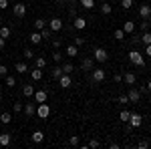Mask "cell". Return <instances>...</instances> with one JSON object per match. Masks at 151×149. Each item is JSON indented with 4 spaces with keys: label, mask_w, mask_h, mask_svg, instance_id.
<instances>
[{
    "label": "cell",
    "mask_w": 151,
    "mask_h": 149,
    "mask_svg": "<svg viewBox=\"0 0 151 149\" xmlns=\"http://www.w3.org/2000/svg\"><path fill=\"white\" fill-rule=\"evenodd\" d=\"M129 60H131L133 65H137V67H143V65H145V58H143V55H141L139 50H131V53H129Z\"/></svg>",
    "instance_id": "obj_1"
},
{
    "label": "cell",
    "mask_w": 151,
    "mask_h": 149,
    "mask_svg": "<svg viewBox=\"0 0 151 149\" xmlns=\"http://www.w3.org/2000/svg\"><path fill=\"white\" fill-rule=\"evenodd\" d=\"M36 115H38L40 119H47L48 115H50V107H48V103H38V107H36Z\"/></svg>",
    "instance_id": "obj_2"
},
{
    "label": "cell",
    "mask_w": 151,
    "mask_h": 149,
    "mask_svg": "<svg viewBox=\"0 0 151 149\" xmlns=\"http://www.w3.org/2000/svg\"><path fill=\"white\" fill-rule=\"evenodd\" d=\"M129 125L133 127V129H137V127L143 125V117H141L139 113H131V117H129V121H127Z\"/></svg>",
    "instance_id": "obj_3"
},
{
    "label": "cell",
    "mask_w": 151,
    "mask_h": 149,
    "mask_svg": "<svg viewBox=\"0 0 151 149\" xmlns=\"http://www.w3.org/2000/svg\"><path fill=\"white\" fill-rule=\"evenodd\" d=\"M93 58L97 60V63H105V60L109 58V55H107V50H105V48H101V46H99V48H95Z\"/></svg>",
    "instance_id": "obj_4"
},
{
    "label": "cell",
    "mask_w": 151,
    "mask_h": 149,
    "mask_svg": "<svg viewBox=\"0 0 151 149\" xmlns=\"http://www.w3.org/2000/svg\"><path fill=\"white\" fill-rule=\"evenodd\" d=\"M12 12H14V16H18V18H22L24 14H26V4H22V2H18V4H14V6H12Z\"/></svg>",
    "instance_id": "obj_5"
},
{
    "label": "cell",
    "mask_w": 151,
    "mask_h": 149,
    "mask_svg": "<svg viewBox=\"0 0 151 149\" xmlns=\"http://www.w3.org/2000/svg\"><path fill=\"white\" fill-rule=\"evenodd\" d=\"M48 28H50L52 32L63 30V20H60V18H50V20H48Z\"/></svg>",
    "instance_id": "obj_6"
},
{
    "label": "cell",
    "mask_w": 151,
    "mask_h": 149,
    "mask_svg": "<svg viewBox=\"0 0 151 149\" xmlns=\"http://www.w3.org/2000/svg\"><path fill=\"white\" fill-rule=\"evenodd\" d=\"M58 83H60V87H63V89H69L70 85H73V79L69 77V73H63V75L58 77Z\"/></svg>",
    "instance_id": "obj_7"
},
{
    "label": "cell",
    "mask_w": 151,
    "mask_h": 149,
    "mask_svg": "<svg viewBox=\"0 0 151 149\" xmlns=\"http://www.w3.org/2000/svg\"><path fill=\"white\" fill-rule=\"evenodd\" d=\"M32 99H35V103H47V101H48V95H47V91H35Z\"/></svg>",
    "instance_id": "obj_8"
},
{
    "label": "cell",
    "mask_w": 151,
    "mask_h": 149,
    "mask_svg": "<svg viewBox=\"0 0 151 149\" xmlns=\"http://www.w3.org/2000/svg\"><path fill=\"white\" fill-rule=\"evenodd\" d=\"M127 99L131 101V103H139V99H141V93L137 91V89H129V93H127Z\"/></svg>",
    "instance_id": "obj_9"
},
{
    "label": "cell",
    "mask_w": 151,
    "mask_h": 149,
    "mask_svg": "<svg viewBox=\"0 0 151 149\" xmlns=\"http://www.w3.org/2000/svg\"><path fill=\"white\" fill-rule=\"evenodd\" d=\"M105 77H107V75H105L103 69H93V81L95 83H103Z\"/></svg>",
    "instance_id": "obj_10"
},
{
    "label": "cell",
    "mask_w": 151,
    "mask_h": 149,
    "mask_svg": "<svg viewBox=\"0 0 151 149\" xmlns=\"http://www.w3.org/2000/svg\"><path fill=\"white\" fill-rule=\"evenodd\" d=\"M139 14H141L143 20H147V18L151 16V6H149V4H143V6L139 8Z\"/></svg>",
    "instance_id": "obj_11"
},
{
    "label": "cell",
    "mask_w": 151,
    "mask_h": 149,
    "mask_svg": "<svg viewBox=\"0 0 151 149\" xmlns=\"http://www.w3.org/2000/svg\"><path fill=\"white\" fill-rule=\"evenodd\" d=\"M73 26H75L77 30H83V28L87 26V20H85L83 16H75V22H73Z\"/></svg>",
    "instance_id": "obj_12"
},
{
    "label": "cell",
    "mask_w": 151,
    "mask_h": 149,
    "mask_svg": "<svg viewBox=\"0 0 151 149\" xmlns=\"http://www.w3.org/2000/svg\"><path fill=\"white\" fill-rule=\"evenodd\" d=\"M10 141H12L10 133H0V147H8Z\"/></svg>",
    "instance_id": "obj_13"
},
{
    "label": "cell",
    "mask_w": 151,
    "mask_h": 149,
    "mask_svg": "<svg viewBox=\"0 0 151 149\" xmlns=\"http://www.w3.org/2000/svg\"><path fill=\"white\" fill-rule=\"evenodd\" d=\"M65 53H67V57H79V46L77 45H69L65 48Z\"/></svg>",
    "instance_id": "obj_14"
},
{
    "label": "cell",
    "mask_w": 151,
    "mask_h": 149,
    "mask_svg": "<svg viewBox=\"0 0 151 149\" xmlns=\"http://www.w3.org/2000/svg\"><path fill=\"white\" fill-rule=\"evenodd\" d=\"M93 65H95V58H83L81 69L83 71H93Z\"/></svg>",
    "instance_id": "obj_15"
},
{
    "label": "cell",
    "mask_w": 151,
    "mask_h": 149,
    "mask_svg": "<svg viewBox=\"0 0 151 149\" xmlns=\"http://www.w3.org/2000/svg\"><path fill=\"white\" fill-rule=\"evenodd\" d=\"M22 111H24V115H26V117H32V115L36 113V107L32 103H24V109H22Z\"/></svg>",
    "instance_id": "obj_16"
},
{
    "label": "cell",
    "mask_w": 151,
    "mask_h": 149,
    "mask_svg": "<svg viewBox=\"0 0 151 149\" xmlns=\"http://www.w3.org/2000/svg\"><path fill=\"white\" fill-rule=\"evenodd\" d=\"M123 81L127 83L129 87H133V85H135V81H137V77H135L133 73H125V75H123Z\"/></svg>",
    "instance_id": "obj_17"
},
{
    "label": "cell",
    "mask_w": 151,
    "mask_h": 149,
    "mask_svg": "<svg viewBox=\"0 0 151 149\" xmlns=\"http://www.w3.org/2000/svg\"><path fill=\"white\" fill-rule=\"evenodd\" d=\"M22 95H24V97H28V99H32V95H35V87H32V85H24V87H22Z\"/></svg>",
    "instance_id": "obj_18"
},
{
    "label": "cell",
    "mask_w": 151,
    "mask_h": 149,
    "mask_svg": "<svg viewBox=\"0 0 151 149\" xmlns=\"http://www.w3.org/2000/svg\"><path fill=\"white\" fill-rule=\"evenodd\" d=\"M133 30H135V24L131 22V20H127V22L123 24V32H125V35H131Z\"/></svg>",
    "instance_id": "obj_19"
},
{
    "label": "cell",
    "mask_w": 151,
    "mask_h": 149,
    "mask_svg": "<svg viewBox=\"0 0 151 149\" xmlns=\"http://www.w3.org/2000/svg\"><path fill=\"white\" fill-rule=\"evenodd\" d=\"M42 139H45V133L42 131H35L32 133V143H42Z\"/></svg>",
    "instance_id": "obj_20"
},
{
    "label": "cell",
    "mask_w": 151,
    "mask_h": 149,
    "mask_svg": "<svg viewBox=\"0 0 151 149\" xmlns=\"http://www.w3.org/2000/svg\"><path fill=\"white\" fill-rule=\"evenodd\" d=\"M30 75H32V81H40L42 79V69H30Z\"/></svg>",
    "instance_id": "obj_21"
},
{
    "label": "cell",
    "mask_w": 151,
    "mask_h": 149,
    "mask_svg": "<svg viewBox=\"0 0 151 149\" xmlns=\"http://www.w3.org/2000/svg\"><path fill=\"white\" fill-rule=\"evenodd\" d=\"M28 40H30L32 45H38V42L42 40V36H40V32H32V35L28 36Z\"/></svg>",
    "instance_id": "obj_22"
},
{
    "label": "cell",
    "mask_w": 151,
    "mask_h": 149,
    "mask_svg": "<svg viewBox=\"0 0 151 149\" xmlns=\"http://www.w3.org/2000/svg\"><path fill=\"white\" fill-rule=\"evenodd\" d=\"M35 65H36V69H45V67H47V58H45V57H38L35 60Z\"/></svg>",
    "instance_id": "obj_23"
},
{
    "label": "cell",
    "mask_w": 151,
    "mask_h": 149,
    "mask_svg": "<svg viewBox=\"0 0 151 149\" xmlns=\"http://www.w3.org/2000/svg\"><path fill=\"white\" fill-rule=\"evenodd\" d=\"M81 6L85 8V10H91L95 6V0H81Z\"/></svg>",
    "instance_id": "obj_24"
},
{
    "label": "cell",
    "mask_w": 151,
    "mask_h": 149,
    "mask_svg": "<svg viewBox=\"0 0 151 149\" xmlns=\"http://www.w3.org/2000/svg\"><path fill=\"white\" fill-rule=\"evenodd\" d=\"M50 75H52V79L58 81V77L63 75V67H55V69H50Z\"/></svg>",
    "instance_id": "obj_25"
},
{
    "label": "cell",
    "mask_w": 151,
    "mask_h": 149,
    "mask_svg": "<svg viewBox=\"0 0 151 149\" xmlns=\"http://www.w3.org/2000/svg\"><path fill=\"white\" fill-rule=\"evenodd\" d=\"M45 26H47V20H42V18H36L35 20V28L36 30H42Z\"/></svg>",
    "instance_id": "obj_26"
},
{
    "label": "cell",
    "mask_w": 151,
    "mask_h": 149,
    "mask_svg": "<svg viewBox=\"0 0 151 149\" xmlns=\"http://www.w3.org/2000/svg\"><path fill=\"white\" fill-rule=\"evenodd\" d=\"M141 42H143V45H151V32H149V30H145V32H143Z\"/></svg>",
    "instance_id": "obj_27"
},
{
    "label": "cell",
    "mask_w": 151,
    "mask_h": 149,
    "mask_svg": "<svg viewBox=\"0 0 151 149\" xmlns=\"http://www.w3.org/2000/svg\"><path fill=\"white\" fill-rule=\"evenodd\" d=\"M26 71H30L28 67H26V63H16V73L22 75V73H26Z\"/></svg>",
    "instance_id": "obj_28"
},
{
    "label": "cell",
    "mask_w": 151,
    "mask_h": 149,
    "mask_svg": "<svg viewBox=\"0 0 151 149\" xmlns=\"http://www.w3.org/2000/svg\"><path fill=\"white\" fill-rule=\"evenodd\" d=\"M10 121H12L10 113H2V115H0V123H4V125H8Z\"/></svg>",
    "instance_id": "obj_29"
},
{
    "label": "cell",
    "mask_w": 151,
    "mask_h": 149,
    "mask_svg": "<svg viewBox=\"0 0 151 149\" xmlns=\"http://www.w3.org/2000/svg\"><path fill=\"white\" fill-rule=\"evenodd\" d=\"M81 143V139H79V135H70V139H69V145L70 147H77Z\"/></svg>",
    "instance_id": "obj_30"
},
{
    "label": "cell",
    "mask_w": 151,
    "mask_h": 149,
    "mask_svg": "<svg viewBox=\"0 0 151 149\" xmlns=\"http://www.w3.org/2000/svg\"><path fill=\"white\" fill-rule=\"evenodd\" d=\"M0 36H2V38H8V36H10V28H8V26H0Z\"/></svg>",
    "instance_id": "obj_31"
},
{
    "label": "cell",
    "mask_w": 151,
    "mask_h": 149,
    "mask_svg": "<svg viewBox=\"0 0 151 149\" xmlns=\"http://www.w3.org/2000/svg\"><path fill=\"white\" fill-rule=\"evenodd\" d=\"M111 10H113V8H111V4H109V2L101 4V12H103V14H111Z\"/></svg>",
    "instance_id": "obj_32"
},
{
    "label": "cell",
    "mask_w": 151,
    "mask_h": 149,
    "mask_svg": "<svg viewBox=\"0 0 151 149\" xmlns=\"http://www.w3.org/2000/svg\"><path fill=\"white\" fill-rule=\"evenodd\" d=\"M113 36H115L117 40H125V32H123V28H119V30H115V32H113Z\"/></svg>",
    "instance_id": "obj_33"
},
{
    "label": "cell",
    "mask_w": 151,
    "mask_h": 149,
    "mask_svg": "<svg viewBox=\"0 0 151 149\" xmlns=\"http://www.w3.org/2000/svg\"><path fill=\"white\" fill-rule=\"evenodd\" d=\"M129 117H131V113H129V111H121V113H119V119H121L123 123H127Z\"/></svg>",
    "instance_id": "obj_34"
},
{
    "label": "cell",
    "mask_w": 151,
    "mask_h": 149,
    "mask_svg": "<svg viewBox=\"0 0 151 149\" xmlns=\"http://www.w3.org/2000/svg\"><path fill=\"white\" fill-rule=\"evenodd\" d=\"M4 79H6V87H14V85H16V79H14V77H10V75H6Z\"/></svg>",
    "instance_id": "obj_35"
},
{
    "label": "cell",
    "mask_w": 151,
    "mask_h": 149,
    "mask_svg": "<svg viewBox=\"0 0 151 149\" xmlns=\"http://www.w3.org/2000/svg\"><path fill=\"white\" fill-rule=\"evenodd\" d=\"M119 2H121V6H123L125 10H129V8L133 6V0H119Z\"/></svg>",
    "instance_id": "obj_36"
},
{
    "label": "cell",
    "mask_w": 151,
    "mask_h": 149,
    "mask_svg": "<svg viewBox=\"0 0 151 149\" xmlns=\"http://www.w3.org/2000/svg\"><path fill=\"white\" fill-rule=\"evenodd\" d=\"M52 60H55V63H63V55H60L58 50H55V53H52Z\"/></svg>",
    "instance_id": "obj_37"
},
{
    "label": "cell",
    "mask_w": 151,
    "mask_h": 149,
    "mask_svg": "<svg viewBox=\"0 0 151 149\" xmlns=\"http://www.w3.org/2000/svg\"><path fill=\"white\" fill-rule=\"evenodd\" d=\"M22 57L26 58V60H30V58L35 57V55H32V50H30V48H24V53H22Z\"/></svg>",
    "instance_id": "obj_38"
},
{
    "label": "cell",
    "mask_w": 151,
    "mask_h": 149,
    "mask_svg": "<svg viewBox=\"0 0 151 149\" xmlns=\"http://www.w3.org/2000/svg\"><path fill=\"white\" fill-rule=\"evenodd\" d=\"M12 109H14V113H20V111H22V109H24V105H22V103H18V101H16Z\"/></svg>",
    "instance_id": "obj_39"
},
{
    "label": "cell",
    "mask_w": 151,
    "mask_h": 149,
    "mask_svg": "<svg viewBox=\"0 0 151 149\" xmlns=\"http://www.w3.org/2000/svg\"><path fill=\"white\" fill-rule=\"evenodd\" d=\"M73 69H75V67H73L70 63H65V65H63V73H70Z\"/></svg>",
    "instance_id": "obj_40"
},
{
    "label": "cell",
    "mask_w": 151,
    "mask_h": 149,
    "mask_svg": "<svg viewBox=\"0 0 151 149\" xmlns=\"http://www.w3.org/2000/svg\"><path fill=\"white\" fill-rule=\"evenodd\" d=\"M40 36H42V38H50V32H48V28H47V26H45V28L40 30Z\"/></svg>",
    "instance_id": "obj_41"
},
{
    "label": "cell",
    "mask_w": 151,
    "mask_h": 149,
    "mask_svg": "<svg viewBox=\"0 0 151 149\" xmlns=\"http://www.w3.org/2000/svg\"><path fill=\"white\" fill-rule=\"evenodd\" d=\"M117 101H119V103H121V105H127V103H129L127 95H121V97H119V99H117Z\"/></svg>",
    "instance_id": "obj_42"
},
{
    "label": "cell",
    "mask_w": 151,
    "mask_h": 149,
    "mask_svg": "<svg viewBox=\"0 0 151 149\" xmlns=\"http://www.w3.org/2000/svg\"><path fill=\"white\" fill-rule=\"evenodd\" d=\"M87 147H99V141H97V139H91V141L87 143Z\"/></svg>",
    "instance_id": "obj_43"
},
{
    "label": "cell",
    "mask_w": 151,
    "mask_h": 149,
    "mask_svg": "<svg viewBox=\"0 0 151 149\" xmlns=\"http://www.w3.org/2000/svg\"><path fill=\"white\" fill-rule=\"evenodd\" d=\"M6 75H8V69L4 65H0V77H6Z\"/></svg>",
    "instance_id": "obj_44"
},
{
    "label": "cell",
    "mask_w": 151,
    "mask_h": 149,
    "mask_svg": "<svg viewBox=\"0 0 151 149\" xmlns=\"http://www.w3.org/2000/svg\"><path fill=\"white\" fill-rule=\"evenodd\" d=\"M8 8V0H0V10H6Z\"/></svg>",
    "instance_id": "obj_45"
},
{
    "label": "cell",
    "mask_w": 151,
    "mask_h": 149,
    "mask_svg": "<svg viewBox=\"0 0 151 149\" xmlns=\"http://www.w3.org/2000/svg\"><path fill=\"white\" fill-rule=\"evenodd\" d=\"M147 28H149V22H147V20H143V22H141V30H143V32H145V30H147Z\"/></svg>",
    "instance_id": "obj_46"
},
{
    "label": "cell",
    "mask_w": 151,
    "mask_h": 149,
    "mask_svg": "<svg viewBox=\"0 0 151 149\" xmlns=\"http://www.w3.org/2000/svg\"><path fill=\"white\" fill-rule=\"evenodd\" d=\"M139 147L141 149H147V147H149V143H147V141H139Z\"/></svg>",
    "instance_id": "obj_47"
},
{
    "label": "cell",
    "mask_w": 151,
    "mask_h": 149,
    "mask_svg": "<svg viewBox=\"0 0 151 149\" xmlns=\"http://www.w3.org/2000/svg\"><path fill=\"white\" fill-rule=\"evenodd\" d=\"M83 42H85V38H75V45L77 46H83Z\"/></svg>",
    "instance_id": "obj_48"
},
{
    "label": "cell",
    "mask_w": 151,
    "mask_h": 149,
    "mask_svg": "<svg viewBox=\"0 0 151 149\" xmlns=\"http://www.w3.org/2000/svg\"><path fill=\"white\" fill-rule=\"evenodd\" d=\"M145 55L151 57V45H145Z\"/></svg>",
    "instance_id": "obj_49"
},
{
    "label": "cell",
    "mask_w": 151,
    "mask_h": 149,
    "mask_svg": "<svg viewBox=\"0 0 151 149\" xmlns=\"http://www.w3.org/2000/svg\"><path fill=\"white\" fill-rule=\"evenodd\" d=\"M4 45H6V38H2V36H0V50L4 48Z\"/></svg>",
    "instance_id": "obj_50"
},
{
    "label": "cell",
    "mask_w": 151,
    "mask_h": 149,
    "mask_svg": "<svg viewBox=\"0 0 151 149\" xmlns=\"http://www.w3.org/2000/svg\"><path fill=\"white\" fill-rule=\"evenodd\" d=\"M63 45V42H60V40H52V46H55V48H58V46Z\"/></svg>",
    "instance_id": "obj_51"
},
{
    "label": "cell",
    "mask_w": 151,
    "mask_h": 149,
    "mask_svg": "<svg viewBox=\"0 0 151 149\" xmlns=\"http://www.w3.org/2000/svg\"><path fill=\"white\" fill-rule=\"evenodd\" d=\"M147 91H151V81H149V83H147Z\"/></svg>",
    "instance_id": "obj_52"
},
{
    "label": "cell",
    "mask_w": 151,
    "mask_h": 149,
    "mask_svg": "<svg viewBox=\"0 0 151 149\" xmlns=\"http://www.w3.org/2000/svg\"><path fill=\"white\" fill-rule=\"evenodd\" d=\"M0 101H2V93H0Z\"/></svg>",
    "instance_id": "obj_53"
}]
</instances>
